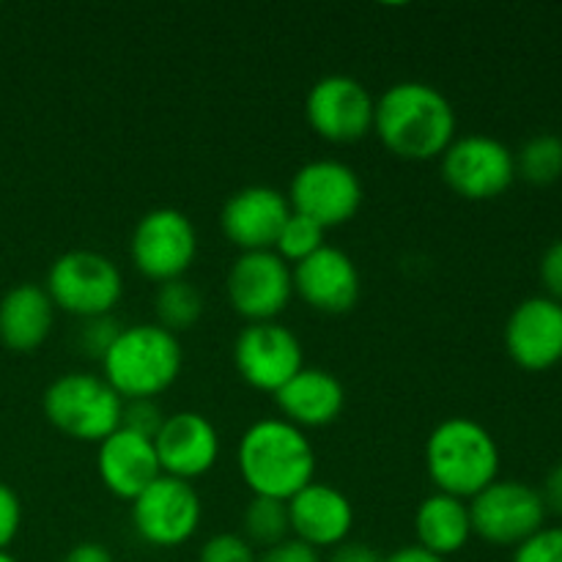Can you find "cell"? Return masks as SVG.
Listing matches in <instances>:
<instances>
[{
    "mask_svg": "<svg viewBox=\"0 0 562 562\" xmlns=\"http://www.w3.org/2000/svg\"><path fill=\"white\" fill-rule=\"evenodd\" d=\"M324 234H327V231H324L322 225L302 217V214L291 212L283 231H280L278 241H274V252H278L285 263H302L305 258H311L313 252L322 250Z\"/></svg>",
    "mask_w": 562,
    "mask_h": 562,
    "instance_id": "27",
    "label": "cell"
},
{
    "mask_svg": "<svg viewBox=\"0 0 562 562\" xmlns=\"http://www.w3.org/2000/svg\"><path fill=\"white\" fill-rule=\"evenodd\" d=\"M505 349L510 360L530 373L562 362V305L549 296L519 302L505 324Z\"/></svg>",
    "mask_w": 562,
    "mask_h": 562,
    "instance_id": "15",
    "label": "cell"
},
{
    "mask_svg": "<svg viewBox=\"0 0 562 562\" xmlns=\"http://www.w3.org/2000/svg\"><path fill=\"white\" fill-rule=\"evenodd\" d=\"M234 362L250 387L272 395L305 368L300 338L278 322L247 324L234 344Z\"/></svg>",
    "mask_w": 562,
    "mask_h": 562,
    "instance_id": "14",
    "label": "cell"
},
{
    "mask_svg": "<svg viewBox=\"0 0 562 562\" xmlns=\"http://www.w3.org/2000/svg\"><path fill=\"white\" fill-rule=\"evenodd\" d=\"M382 562H445L442 558H437V554L426 552L423 547H401L398 552H393L390 558H384Z\"/></svg>",
    "mask_w": 562,
    "mask_h": 562,
    "instance_id": "38",
    "label": "cell"
},
{
    "mask_svg": "<svg viewBox=\"0 0 562 562\" xmlns=\"http://www.w3.org/2000/svg\"><path fill=\"white\" fill-rule=\"evenodd\" d=\"M53 322L55 305L38 285H14L0 300V344L16 355L36 351L53 333Z\"/></svg>",
    "mask_w": 562,
    "mask_h": 562,
    "instance_id": "22",
    "label": "cell"
},
{
    "mask_svg": "<svg viewBox=\"0 0 562 562\" xmlns=\"http://www.w3.org/2000/svg\"><path fill=\"white\" fill-rule=\"evenodd\" d=\"M538 494H541L543 505H547V514L552 510V514L562 516V461L547 472V477H543V488Z\"/></svg>",
    "mask_w": 562,
    "mask_h": 562,
    "instance_id": "35",
    "label": "cell"
},
{
    "mask_svg": "<svg viewBox=\"0 0 562 562\" xmlns=\"http://www.w3.org/2000/svg\"><path fill=\"white\" fill-rule=\"evenodd\" d=\"M22 525V505L20 497L11 492L5 483H0V552H5L11 541L16 538Z\"/></svg>",
    "mask_w": 562,
    "mask_h": 562,
    "instance_id": "32",
    "label": "cell"
},
{
    "mask_svg": "<svg viewBox=\"0 0 562 562\" xmlns=\"http://www.w3.org/2000/svg\"><path fill=\"white\" fill-rule=\"evenodd\" d=\"M256 562H322V558H318V552L313 547L296 541V538H289V541L267 549Z\"/></svg>",
    "mask_w": 562,
    "mask_h": 562,
    "instance_id": "34",
    "label": "cell"
},
{
    "mask_svg": "<svg viewBox=\"0 0 562 562\" xmlns=\"http://www.w3.org/2000/svg\"><path fill=\"white\" fill-rule=\"evenodd\" d=\"M384 558H379L376 552H373L371 547H366V543H340V547H335L333 558L329 562H382Z\"/></svg>",
    "mask_w": 562,
    "mask_h": 562,
    "instance_id": "37",
    "label": "cell"
},
{
    "mask_svg": "<svg viewBox=\"0 0 562 562\" xmlns=\"http://www.w3.org/2000/svg\"><path fill=\"white\" fill-rule=\"evenodd\" d=\"M291 217L289 195H283L274 187L252 184L234 192L225 201L220 225H223L225 239L241 252L274 250L280 231L285 220Z\"/></svg>",
    "mask_w": 562,
    "mask_h": 562,
    "instance_id": "16",
    "label": "cell"
},
{
    "mask_svg": "<svg viewBox=\"0 0 562 562\" xmlns=\"http://www.w3.org/2000/svg\"><path fill=\"white\" fill-rule=\"evenodd\" d=\"M291 212L313 220L324 231L346 225L362 206L360 176L338 159H316L302 165L291 179Z\"/></svg>",
    "mask_w": 562,
    "mask_h": 562,
    "instance_id": "9",
    "label": "cell"
},
{
    "mask_svg": "<svg viewBox=\"0 0 562 562\" xmlns=\"http://www.w3.org/2000/svg\"><path fill=\"white\" fill-rule=\"evenodd\" d=\"M55 307L77 318L110 316L124 294L119 267L93 250H69L55 258L47 274V289Z\"/></svg>",
    "mask_w": 562,
    "mask_h": 562,
    "instance_id": "6",
    "label": "cell"
},
{
    "mask_svg": "<svg viewBox=\"0 0 562 562\" xmlns=\"http://www.w3.org/2000/svg\"><path fill=\"white\" fill-rule=\"evenodd\" d=\"M442 179L467 201H492L514 184L516 159L505 143L488 135L456 137L442 154Z\"/></svg>",
    "mask_w": 562,
    "mask_h": 562,
    "instance_id": "10",
    "label": "cell"
},
{
    "mask_svg": "<svg viewBox=\"0 0 562 562\" xmlns=\"http://www.w3.org/2000/svg\"><path fill=\"white\" fill-rule=\"evenodd\" d=\"M472 532L494 547H521L543 530L547 505L538 488L521 481H494L470 499Z\"/></svg>",
    "mask_w": 562,
    "mask_h": 562,
    "instance_id": "7",
    "label": "cell"
},
{
    "mask_svg": "<svg viewBox=\"0 0 562 562\" xmlns=\"http://www.w3.org/2000/svg\"><path fill=\"white\" fill-rule=\"evenodd\" d=\"M426 470L442 494L472 499L499 475V448L470 417L439 423L426 442Z\"/></svg>",
    "mask_w": 562,
    "mask_h": 562,
    "instance_id": "3",
    "label": "cell"
},
{
    "mask_svg": "<svg viewBox=\"0 0 562 562\" xmlns=\"http://www.w3.org/2000/svg\"><path fill=\"white\" fill-rule=\"evenodd\" d=\"M104 382L124 401L154 398L181 373V344L159 324L124 327L102 360Z\"/></svg>",
    "mask_w": 562,
    "mask_h": 562,
    "instance_id": "4",
    "label": "cell"
},
{
    "mask_svg": "<svg viewBox=\"0 0 562 562\" xmlns=\"http://www.w3.org/2000/svg\"><path fill=\"white\" fill-rule=\"evenodd\" d=\"M165 415L162 409L157 406L154 398H140V401H124V415H121V428L126 431L137 434V437L151 439L159 434L162 428Z\"/></svg>",
    "mask_w": 562,
    "mask_h": 562,
    "instance_id": "28",
    "label": "cell"
},
{
    "mask_svg": "<svg viewBox=\"0 0 562 562\" xmlns=\"http://www.w3.org/2000/svg\"><path fill=\"white\" fill-rule=\"evenodd\" d=\"M154 307H157L159 327L168 329V333L179 335L184 329H192L198 324L203 313V296L190 280H168L157 289V300H154Z\"/></svg>",
    "mask_w": 562,
    "mask_h": 562,
    "instance_id": "24",
    "label": "cell"
},
{
    "mask_svg": "<svg viewBox=\"0 0 562 562\" xmlns=\"http://www.w3.org/2000/svg\"><path fill=\"white\" fill-rule=\"evenodd\" d=\"M228 302L250 324L274 322L289 307L294 274L274 250L241 252L225 280Z\"/></svg>",
    "mask_w": 562,
    "mask_h": 562,
    "instance_id": "11",
    "label": "cell"
},
{
    "mask_svg": "<svg viewBox=\"0 0 562 562\" xmlns=\"http://www.w3.org/2000/svg\"><path fill=\"white\" fill-rule=\"evenodd\" d=\"M201 510V497L192 483L162 475L132 503V525L151 547L173 549L195 536Z\"/></svg>",
    "mask_w": 562,
    "mask_h": 562,
    "instance_id": "12",
    "label": "cell"
},
{
    "mask_svg": "<svg viewBox=\"0 0 562 562\" xmlns=\"http://www.w3.org/2000/svg\"><path fill=\"white\" fill-rule=\"evenodd\" d=\"M291 274H294V294H300L302 302L318 313L344 316L360 302V272L338 247L324 245L311 258L296 263Z\"/></svg>",
    "mask_w": 562,
    "mask_h": 562,
    "instance_id": "18",
    "label": "cell"
},
{
    "mask_svg": "<svg viewBox=\"0 0 562 562\" xmlns=\"http://www.w3.org/2000/svg\"><path fill=\"white\" fill-rule=\"evenodd\" d=\"M291 521L289 503L272 497H252L245 510V538L250 547H261L263 552L278 543L289 541Z\"/></svg>",
    "mask_w": 562,
    "mask_h": 562,
    "instance_id": "26",
    "label": "cell"
},
{
    "mask_svg": "<svg viewBox=\"0 0 562 562\" xmlns=\"http://www.w3.org/2000/svg\"><path fill=\"white\" fill-rule=\"evenodd\" d=\"M415 530L417 547L442 560L450 558V554L461 552L472 538L470 505L459 497H450V494H431L417 508Z\"/></svg>",
    "mask_w": 562,
    "mask_h": 562,
    "instance_id": "23",
    "label": "cell"
},
{
    "mask_svg": "<svg viewBox=\"0 0 562 562\" xmlns=\"http://www.w3.org/2000/svg\"><path fill=\"white\" fill-rule=\"evenodd\" d=\"M514 159L516 176H521L527 184H554L562 179V137L549 135V132L530 137L521 146V151L514 154Z\"/></svg>",
    "mask_w": 562,
    "mask_h": 562,
    "instance_id": "25",
    "label": "cell"
},
{
    "mask_svg": "<svg viewBox=\"0 0 562 562\" xmlns=\"http://www.w3.org/2000/svg\"><path fill=\"white\" fill-rule=\"evenodd\" d=\"M60 562H115V560L113 554H110V549H104L102 543L82 541L77 543V547H71Z\"/></svg>",
    "mask_w": 562,
    "mask_h": 562,
    "instance_id": "36",
    "label": "cell"
},
{
    "mask_svg": "<svg viewBox=\"0 0 562 562\" xmlns=\"http://www.w3.org/2000/svg\"><path fill=\"white\" fill-rule=\"evenodd\" d=\"M256 549L245 536L236 532H220L209 538L201 549V562H256Z\"/></svg>",
    "mask_w": 562,
    "mask_h": 562,
    "instance_id": "29",
    "label": "cell"
},
{
    "mask_svg": "<svg viewBox=\"0 0 562 562\" xmlns=\"http://www.w3.org/2000/svg\"><path fill=\"white\" fill-rule=\"evenodd\" d=\"M0 562H16L9 552H0Z\"/></svg>",
    "mask_w": 562,
    "mask_h": 562,
    "instance_id": "39",
    "label": "cell"
},
{
    "mask_svg": "<svg viewBox=\"0 0 562 562\" xmlns=\"http://www.w3.org/2000/svg\"><path fill=\"white\" fill-rule=\"evenodd\" d=\"M456 110L428 82H398L376 99L373 132L395 157L428 162L442 157L456 140Z\"/></svg>",
    "mask_w": 562,
    "mask_h": 562,
    "instance_id": "1",
    "label": "cell"
},
{
    "mask_svg": "<svg viewBox=\"0 0 562 562\" xmlns=\"http://www.w3.org/2000/svg\"><path fill=\"white\" fill-rule=\"evenodd\" d=\"M311 130L329 143H357L373 132L376 99L355 77L329 75L311 88L305 102Z\"/></svg>",
    "mask_w": 562,
    "mask_h": 562,
    "instance_id": "13",
    "label": "cell"
},
{
    "mask_svg": "<svg viewBox=\"0 0 562 562\" xmlns=\"http://www.w3.org/2000/svg\"><path fill=\"white\" fill-rule=\"evenodd\" d=\"M97 470L104 488L113 497L130 499V503H135L154 481L162 477L151 439L137 437L126 428H119L104 442H99Z\"/></svg>",
    "mask_w": 562,
    "mask_h": 562,
    "instance_id": "20",
    "label": "cell"
},
{
    "mask_svg": "<svg viewBox=\"0 0 562 562\" xmlns=\"http://www.w3.org/2000/svg\"><path fill=\"white\" fill-rule=\"evenodd\" d=\"M514 562H562V527H543L516 547Z\"/></svg>",
    "mask_w": 562,
    "mask_h": 562,
    "instance_id": "30",
    "label": "cell"
},
{
    "mask_svg": "<svg viewBox=\"0 0 562 562\" xmlns=\"http://www.w3.org/2000/svg\"><path fill=\"white\" fill-rule=\"evenodd\" d=\"M541 283L549 300L562 305V239L547 247L541 258Z\"/></svg>",
    "mask_w": 562,
    "mask_h": 562,
    "instance_id": "33",
    "label": "cell"
},
{
    "mask_svg": "<svg viewBox=\"0 0 562 562\" xmlns=\"http://www.w3.org/2000/svg\"><path fill=\"white\" fill-rule=\"evenodd\" d=\"M132 263L154 283L184 278L198 256V231L179 209H154L143 214L132 234Z\"/></svg>",
    "mask_w": 562,
    "mask_h": 562,
    "instance_id": "8",
    "label": "cell"
},
{
    "mask_svg": "<svg viewBox=\"0 0 562 562\" xmlns=\"http://www.w3.org/2000/svg\"><path fill=\"white\" fill-rule=\"evenodd\" d=\"M121 324L113 316H97L86 318V327L80 333V346L88 357H97L104 360V355L110 351V346L115 344V338L121 335Z\"/></svg>",
    "mask_w": 562,
    "mask_h": 562,
    "instance_id": "31",
    "label": "cell"
},
{
    "mask_svg": "<svg viewBox=\"0 0 562 562\" xmlns=\"http://www.w3.org/2000/svg\"><path fill=\"white\" fill-rule=\"evenodd\" d=\"M239 472L252 497H272L289 503L311 486L316 475V453L305 431L289 420H258L239 442Z\"/></svg>",
    "mask_w": 562,
    "mask_h": 562,
    "instance_id": "2",
    "label": "cell"
},
{
    "mask_svg": "<svg viewBox=\"0 0 562 562\" xmlns=\"http://www.w3.org/2000/svg\"><path fill=\"white\" fill-rule=\"evenodd\" d=\"M289 521L296 541L318 552L346 543L355 525V508L344 492L313 481L289 499Z\"/></svg>",
    "mask_w": 562,
    "mask_h": 562,
    "instance_id": "19",
    "label": "cell"
},
{
    "mask_svg": "<svg viewBox=\"0 0 562 562\" xmlns=\"http://www.w3.org/2000/svg\"><path fill=\"white\" fill-rule=\"evenodd\" d=\"M154 450H157L162 475L192 483L217 464V428L198 412H176L165 417L162 428L154 437Z\"/></svg>",
    "mask_w": 562,
    "mask_h": 562,
    "instance_id": "17",
    "label": "cell"
},
{
    "mask_svg": "<svg viewBox=\"0 0 562 562\" xmlns=\"http://www.w3.org/2000/svg\"><path fill=\"white\" fill-rule=\"evenodd\" d=\"M44 415L60 434L80 442H104L121 428L124 398L104 379L66 373L44 390Z\"/></svg>",
    "mask_w": 562,
    "mask_h": 562,
    "instance_id": "5",
    "label": "cell"
},
{
    "mask_svg": "<svg viewBox=\"0 0 562 562\" xmlns=\"http://www.w3.org/2000/svg\"><path fill=\"white\" fill-rule=\"evenodd\" d=\"M283 420L296 428H324L340 417L346 406V390L338 376L322 368H302L289 384L274 393Z\"/></svg>",
    "mask_w": 562,
    "mask_h": 562,
    "instance_id": "21",
    "label": "cell"
}]
</instances>
